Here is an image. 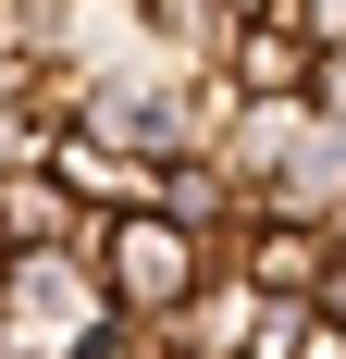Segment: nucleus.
Listing matches in <instances>:
<instances>
[{"instance_id": "obj_5", "label": "nucleus", "mask_w": 346, "mask_h": 359, "mask_svg": "<svg viewBox=\"0 0 346 359\" xmlns=\"http://www.w3.org/2000/svg\"><path fill=\"white\" fill-rule=\"evenodd\" d=\"M50 174L74 186V198H87V211H161V186H173V161H137V149H99V137H62V161H50Z\"/></svg>"}, {"instance_id": "obj_3", "label": "nucleus", "mask_w": 346, "mask_h": 359, "mask_svg": "<svg viewBox=\"0 0 346 359\" xmlns=\"http://www.w3.org/2000/svg\"><path fill=\"white\" fill-rule=\"evenodd\" d=\"M272 347H284V310L247 273H210L186 297V323H173V359H272Z\"/></svg>"}, {"instance_id": "obj_1", "label": "nucleus", "mask_w": 346, "mask_h": 359, "mask_svg": "<svg viewBox=\"0 0 346 359\" xmlns=\"http://www.w3.org/2000/svg\"><path fill=\"white\" fill-rule=\"evenodd\" d=\"M87 248H99V285H111V310H124V323H186V297L223 273V260H210L173 211H111Z\"/></svg>"}, {"instance_id": "obj_9", "label": "nucleus", "mask_w": 346, "mask_h": 359, "mask_svg": "<svg viewBox=\"0 0 346 359\" xmlns=\"http://www.w3.org/2000/svg\"><path fill=\"white\" fill-rule=\"evenodd\" d=\"M321 310H334V323H346V273H334V297H321Z\"/></svg>"}, {"instance_id": "obj_7", "label": "nucleus", "mask_w": 346, "mask_h": 359, "mask_svg": "<svg viewBox=\"0 0 346 359\" xmlns=\"http://www.w3.org/2000/svg\"><path fill=\"white\" fill-rule=\"evenodd\" d=\"M284 359H346V323L334 310H284Z\"/></svg>"}, {"instance_id": "obj_6", "label": "nucleus", "mask_w": 346, "mask_h": 359, "mask_svg": "<svg viewBox=\"0 0 346 359\" xmlns=\"http://www.w3.org/2000/svg\"><path fill=\"white\" fill-rule=\"evenodd\" d=\"M137 25H148V50H161V62L223 74V62H235V37H247V13H235V0H137Z\"/></svg>"}, {"instance_id": "obj_10", "label": "nucleus", "mask_w": 346, "mask_h": 359, "mask_svg": "<svg viewBox=\"0 0 346 359\" xmlns=\"http://www.w3.org/2000/svg\"><path fill=\"white\" fill-rule=\"evenodd\" d=\"M0 273H13V236H0Z\"/></svg>"}, {"instance_id": "obj_4", "label": "nucleus", "mask_w": 346, "mask_h": 359, "mask_svg": "<svg viewBox=\"0 0 346 359\" xmlns=\"http://www.w3.org/2000/svg\"><path fill=\"white\" fill-rule=\"evenodd\" d=\"M321 62H334V50H321L310 25H247L235 62H223V87H235V100H284V111H310V100H321Z\"/></svg>"}, {"instance_id": "obj_8", "label": "nucleus", "mask_w": 346, "mask_h": 359, "mask_svg": "<svg viewBox=\"0 0 346 359\" xmlns=\"http://www.w3.org/2000/svg\"><path fill=\"white\" fill-rule=\"evenodd\" d=\"M297 25H310L321 50H346V0H297Z\"/></svg>"}, {"instance_id": "obj_2", "label": "nucleus", "mask_w": 346, "mask_h": 359, "mask_svg": "<svg viewBox=\"0 0 346 359\" xmlns=\"http://www.w3.org/2000/svg\"><path fill=\"white\" fill-rule=\"evenodd\" d=\"M247 285L272 297V310H321V297H334V273H346V236L334 223H260V236H247V260H235Z\"/></svg>"}]
</instances>
